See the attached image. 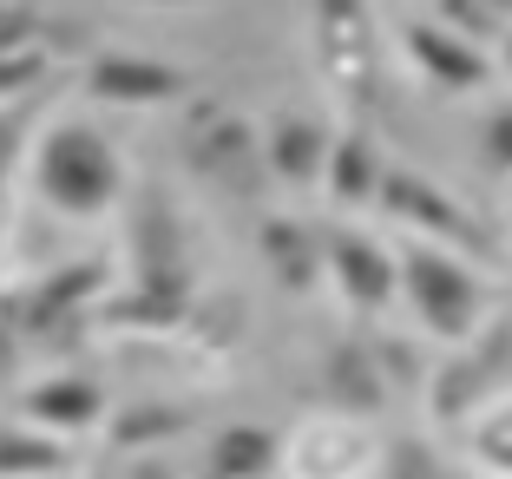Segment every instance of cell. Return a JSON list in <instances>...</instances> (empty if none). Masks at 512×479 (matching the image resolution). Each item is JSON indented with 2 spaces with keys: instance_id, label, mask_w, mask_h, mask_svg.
<instances>
[{
  "instance_id": "obj_1",
  "label": "cell",
  "mask_w": 512,
  "mask_h": 479,
  "mask_svg": "<svg viewBox=\"0 0 512 479\" xmlns=\"http://www.w3.org/2000/svg\"><path fill=\"white\" fill-rule=\"evenodd\" d=\"M33 191L60 217H106L125 197V171L112 158V145L92 125L66 119L40 138V158H33Z\"/></svg>"
},
{
  "instance_id": "obj_2",
  "label": "cell",
  "mask_w": 512,
  "mask_h": 479,
  "mask_svg": "<svg viewBox=\"0 0 512 479\" xmlns=\"http://www.w3.org/2000/svg\"><path fill=\"white\" fill-rule=\"evenodd\" d=\"M191 302V270H184V224L165 210V197L138 204V296L112 302L106 322L125 329H171Z\"/></svg>"
},
{
  "instance_id": "obj_3",
  "label": "cell",
  "mask_w": 512,
  "mask_h": 479,
  "mask_svg": "<svg viewBox=\"0 0 512 479\" xmlns=\"http://www.w3.org/2000/svg\"><path fill=\"white\" fill-rule=\"evenodd\" d=\"M401 296L414 302V315H421L440 342H473V335H480L486 289H480V276H473L453 250L407 243V250H401Z\"/></svg>"
},
{
  "instance_id": "obj_4",
  "label": "cell",
  "mask_w": 512,
  "mask_h": 479,
  "mask_svg": "<svg viewBox=\"0 0 512 479\" xmlns=\"http://www.w3.org/2000/svg\"><path fill=\"white\" fill-rule=\"evenodd\" d=\"M316 66L329 79V92H342L348 105H368V86H375V33H368L362 0H316Z\"/></svg>"
},
{
  "instance_id": "obj_5",
  "label": "cell",
  "mask_w": 512,
  "mask_h": 479,
  "mask_svg": "<svg viewBox=\"0 0 512 479\" xmlns=\"http://www.w3.org/2000/svg\"><path fill=\"white\" fill-rule=\"evenodd\" d=\"M381 210H394L401 224H414V230H427L434 243H460V250H493V230L473 217L467 204H453L440 184H427L421 171H394L388 165V178H381Z\"/></svg>"
},
{
  "instance_id": "obj_6",
  "label": "cell",
  "mask_w": 512,
  "mask_h": 479,
  "mask_svg": "<svg viewBox=\"0 0 512 479\" xmlns=\"http://www.w3.org/2000/svg\"><path fill=\"white\" fill-rule=\"evenodd\" d=\"M512 368V322H493L473 348L440 361L434 375V420H467L480 401H493V381H506Z\"/></svg>"
},
{
  "instance_id": "obj_7",
  "label": "cell",
  "mask_w": 512,
  "mask_h": 479,
  "mask_svg": "<svg viewBox=\"0 0 512 479\" xmlns=\"http://www.w3.org/2000/svg\"><path fill=\"white\" fill-rule=\"evenodd\" d=\"M322 256H329V276L335 289H342L355 309H388L394 296H401V256H388L381 243L355 237V230H335L329 243H322Z\"/></svg>"
},
{
  "instance_id": "obj_8",
  "label": "cell",
  "mask_w": 512,
  "mask_h": 479,
  "mask_svg": "<svg viewBox=\"0 0 512 479\" xmlns=\"http://www.w3.org/2000/svg\"><path fill=\"white\" fill-rule=\"evenodd\" d=\"M401 46H407V60L421 66V73L434 79L440 92H480L486 79H493L486 46H473V40H460V33H447L440 20H407V27H401Z\"/></svg>"
},
{
  "instance_id": "obj_9",
  "label": "cell",
  "mask_w": 512,
  "mask_h": 479,
  "mask_svg": "<svg viewBox=\"0 0 512 479\" xmlns=\"http://www.w3.org/2000/svg\"><path fill=\"white\" fill-rule=\"evenodd\" d=\"M184 86H191L184 66L145 60V53H99L86 66V92L106 105H165V99H184Z\"/></svg>"
},
{
  "instance_id": "obj_10",
  "label": "cell",
  "mask_w": 512,
  "mask_h": 479,
  "mask_svg": "<svg viewBox=\"0 0 512 479\" xmlns=\"http://www.w3.org/2000/svg\"><path fill=\"white\" fill-rule=\"evenodd\" d=\"M191 165L211 171L217 184L250 191L256 184V138H250V125L230 119V112H204V119L191 125Z\"/></svg>"
},
{
  "instance_id": "obj_11",
  "label": "cell",
  "mask_w": 512,
  "mask_h": 479,
  "mask_svg": "<svg viewBox=\"0 0 512 479\" xmlns=\"http://www.w3.org/2000/svg\"><path fill=\"white\" fill-rule=\"evenodd\" d=\"M329 151H335V138L322 132L316 119H276V125H270V145H263V158H270L276 178H289V184H316V178H329Z\"/></svg>"
},
{
  "instance_id": "obj_12",
  "label": "cell",
  "mask_w": 512,
  "mask_h": 479,
  "mask_svg": "<svg viewBox=\"0 0 512 479\" xmlns=\"http://www.w3.org/2000/svg\"><path fill=\"white\" fill-rule=\"evenodd\" d=\"M99 414H106L99 388H92V381H73V375H53L27 394V420L46 427V434H86V427H99Z\"/></svg>"
},
{
  "instance_id": "obj_13",
  "label": "cell",
  "mask_w": 512,
  "mask_h": 479,
  "mask_svg": "<svg viewBox=\"0 0 512 479\" xmlns=\"http://www.w3.org/2000/svg\"><path fill=\"white\" fill-rule=\"evenodd\" d=\"M322 381H329L335 407L342 414H375L381 401H388V388H381V368H375V348L362 342H342L329 355V368H322Z\"/></svg>"
},
{
  "instance_id": "obj_14",
  "label": "cell",
  "mask_w": 512,
  "mask_h": 479,
  "mask_svg": "<svg viewBox=\"0 0 512 479\" xmlns=\"http://www.w3.org/2000/svg\"><path fill=\"white\" fill-rule=\"evenodd\" d=\"M283 453L289 447L270 427H230V434H217L211 460H204V479H270V466Z\"/></svg>"
},
{
  "instance_id": "obj_15",
  "label": "cell",
  "mask_w": 512,
  "mask_h": 479,
  "mask_svg": "<svg viewBox=\"0 0 512 479\" xmlns=\"http://www.w3.org/2000/svg\"><path fill=\"white\" fill-rule=\"evenodd\" d=\"M381 178H388V165H381V151L368 145V132H342L329 151V197H342V204H362V197H381Z\"/></svg>"
},
{
  "instance_id": "obj_16",
  "label": "cell",
  "mask_w": 512,
  "mask_h": 479,
  "mask_svg": "<svg viewBox=\"0 0 512 479\" xmlns=\"http://www.w3.org/2000/svg\"><path fill=\"white\" fill-rule=\"evenodd\" d=\"M263 256H270V276L283 289H309V283H316V270H329L322 243H309L296 224H283V217L263 224Z\"/></svg>"
},
{
  "instance_id": "obj_17",
  "label": "cell",
  "mask_w": 512,
  "mask_h": 479,
  "mask_svg": "<svg viewBox=\"0 0 512 479\" xmlns=\"http://www.w3.org/2000/svg\"><path fill=\"white\" fill-rule=\"evenodd\" d=\"M289 453H296V473H302V479H342L348 466L362 460V440L348 434V427L316 420V427H302V434L289 440Z\"/></svg>"
},
{
  "instance_id": "obj_18",
  "label": "cell",
  "mask_w": 512,
  "mask_h": 479,
  "mask_svg": "<svg viewBox=\"0 0 512 479\" xmlns=\"http://www.w3.org/2000/svg\"><path fill=\"white\" fill-rule=\"evenodd\" d=\"M99 289H106V263H79V270H66V276H53V283H40V289H33L27 322H33V329H46V322L73 315L86 296H99Z\"/></svg>"
},
{
  "instance_id": "obj_19",
  "label": "cell",
  "mask_w": 512,
  "mask_h": 479,
  "mask_svg": "<svg viewBox=\"0 0 512 479\" xmlns=\"http://www.w3.org/2000/svg\"><path fill=\"white\" fill-rule=\"evenodd\" d=\"M73 453L53 434H0V479H40V473H66Z\"/></svg>"
},
{
  "instance_id": "obj_20",
  "label": "cell",
  "mask_w": 512,
  "mask_h": 479,
  "mask_svg": "<svg viewBox=\"0 0 512 479\" xmlns=\"http://www.w3.org/2000/svg\"><path fill=\"white\" fill-rule=\"evenodd\" d=\"M184 427H191V414L184 407H158V401H138L132 414L112 427V447L119 453H138V447H151V440H178Z\"/></svg>"
},
{
  "instance_id": "obj_21",
  "label": "cell",
  "mask_w": 512,
  "mask_h": 479,
  "mask_svg": "<svg viewBox=\"0 0 512 479\" xmlns=\"http://www.w3.org/2000/svg\"><path fill=\"white\" fill-rule=\"evenodd\" d=\"M473 460H480L486 473L512 479V401L499 407V414H486L480 427H473Z\"/></svg>"
},
{
  "instance_id": "obj_22",
  "label": "cell",
  "mask_w": 512,
  "mask_h": 479,
  "mask_svg": "<svg viewBox=\"0 0 512 479\" xmlns=\"http://www.w3.org/2000/svg\"><path fill=\"white\" fill-rule=\"evenodd\" d=\"M440 27L460 33V40H473V46H480L486 33H499V40H506V20H499L486 0H440Z\"/></svg>"
},
{
  "instance_id": "obj_23",
  "label": "cell",
  "mask_w": 512,
  "mask_h": 479,
  "mask_svg": "<svg viewBox=\"0 0 512 479\" xmlns=\"http://www.w3.org/2000/svg\"><path fill=\"white\" fill-rule=\"evenodd\" d=\"M40 73H46V53H40V46H27V53H0V99H7V92H20V86H33Z\"/></svg>"
},
{
  "instance_id": "obj_24",
  "label": "cell",
  "mask_w": 512,
  "mask_h": 479,
  "mask_svg": "<svg viewBox=\"0 0 512 479\" xmlns=\"http://www.w3.org/2000/svg\"><path fill=\"white\" fill-rule=\"evenodd\" d=\"M486 165L493 171H512V105H499L493 119H486Z\"/></svg>"
},
{
  "instance_id": "obj_25",
  "label": "cell",
  "mask_w": 512,
  "mask_h": 479,
  "mask_svg": "<svg viewBox=\"0 0 512 479\" xmlns=\"http://www.w3.org/2000/svg\"><path fill=\"white\" fill-rule=\"evenodd\" d=\"M388 479H440V473H434V460H427L414 440H401V447H394V460H388Z\"/></svg>"
},
{
  "instance_id": "obj_26",
  "label": "cell",
  "mask_w": 512,
  "mask_h": 479,
  "mask_svg": "<svg viewBox=\"0 0 512 479\" xmlns=\"http://www.w3.org/2000/svg\"><path fill=\"white\" fill-rule=\"evenodd\" d=\"M27 46H33V14L0 7V53H27Z\"/></svg>"
},
{
  "instance_id": "obj_27",
  "label": "cell",
  "mask_w": 512,
  "mask_h": 479,
  "mask_svg": "<svg viewBox=\"0 0 512 479\" xmlns=\"http://www.w3.org/2000/svg\"><path fill=\"white\" fill-rule=\"evenodd\" d=\"M486 7H493V14H499V20H512V0H486Z\"/></svg>"
},
{
  "instance_id": "obj_28",
  "label": "cell",
  "mask_w": 512,
  "mask_h": 479,
  "mask_svg": "<svg viewBox=\"0 0 512 479\" xmlns=\"http://www.w3.org/2000/svg\"><path fill=\"white\" fill-rule=\"evenodd\" d=\"M506 66H512V33H506Z\"/></svg>"
},
{
  "instance_id": "obj_29",
  "label": "cell",
  "mask_w": 512,
  "mask_h": 479,
  "mask_svg": "<svg viewBox=\"0 0 512 479\" xmlns=\"http://www.w3.org/2000/svg\"><path fill=\"white\" fill-rule=\"evenodd\" d=\"M506 388H512V368H506Z\"/></svg>"
}]
</instances>
